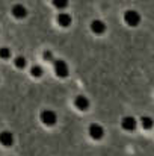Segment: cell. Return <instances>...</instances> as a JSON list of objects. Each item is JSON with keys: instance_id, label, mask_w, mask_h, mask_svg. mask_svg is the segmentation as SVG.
<instances>
[{"instance_id": "cell-1", "label": "cell", "mask_w": 154, "mask_h": 156, "mask_svg": "<svg viewBox=\"0 0 154 156\" xmlns=\"http://www.w3.org/2000/svg\"><path fill=\"white\" fill-rule=\"evenodd\" d=\"M51 65H53V71H54V74L59 77V79H67L68 76H70V67H68V64H67V61H63V59H54L53 62H51Z\"/></svg>"}, {"instance_id": "cell-2", "label": "cell", "mask_w": 154, "mask_h": 156, "mask_svg": "<svg viewBox=\"0 0 154 156\" xmlns=\"http://www.w3.org/2000/svg\"><path fill=\"white\" fill-rule=\"evenodd\" d=\"M39 120L44 126H54L57 123V114L53 111V109H44L41 114H39Z\"/></svg>"}, {"instance_id": "cell-3", "label": "cell", "mask_w": 154, "mask_h": 156, "mask_svg": "<svg viewBox=\"0 0 154 156\" xmlns=\"http://www.w3.org/2000/svg\"><path fill=\"white\" fill-rule=\"evenodd\" d=\"M88 133H89V136H91L92 140L98 141V140H101L103 136H104V129H103L101 124L92 123V124H89V127H88Z\"/></svg>"}, {"instance_id": "cell-4", "label": "cell", "mask_w": 154, "mask_h": 156, "mask_svg": "<svg viewBox=\"0 0 154 156\" xmlns=\"http://www.w3.org/2000/svg\"><path fill=\"white\" fill-rule=\"evenodd\" d=\"M89 106H91V102H89V99H88L86 96L79 94V96H76V97H74V108H76V109H79L80 112L88 111V109H89Z\"/></svg>"}, {"instance_id": "cell-5", "label": "cell", "mask_w": 154, "mask_h": 156, "mask_svg": "<svg viewBox=\"0 0 154 156\" xmlns=\"http://www.w3.org/2000/svg\"><path fill=\"white\" fill-rule=\"evenodd\" d=\"M124 20H125V23H127L128 26L135 27V26H138V24H139L141 17H139V14H138L136 11H127V12H125V15H124Z\"/></svg>"}, {"instance_id": "cell-6", "label": "cell", "mask_w": 154, "mask_h": 156, "mask_svg": "<svg viewBox=\"0 0 154 156\" xmlns=\"http://www.w3.org/2000/svg\"><path fill=\"white\" fill-rule=\"evenodd\" d=\"M121 126H122V129H124V130L132 132V130H135V129H136L138 121H136V118H135V117L127 115V117H124V118L121 120Z\"/></svg>"}, {"instance_id": "cell-7", "label": "cell", "mask_w": 154, "mask_h": 156, "mask_svg": "<svg viewBox=\"0 0 154 156\" xmlns=\"http://www.w3.org/2000/svg\"><path fill=\"white\" fill-rule=\"evenodd\" d=\"M0 144L3 147H11L14 144V135L9 130H2L0 132Z\"/></svg>"}, {"instance_id": "cell-8", "label": "cell", "mask_w": 154, "mask_h": 156, "mask_svg": "<svg viewBox=\"0 0 154 156\" xmlns=\"http://www.w3.org/2000/svg\"><path fill=\"white\" fill-rule=\"evenodd\" d=\"M12 62H14V67H17L18 70H24L26 67H27V58L26 56H23V55H15L14 58H12Z\"/></svg>"}, {"instance_id": "cell-9", "label": "cell", "mask_w": 154, "mask_h": 156, "mask_svg": "<svg viewBox=\"0 0 154 156\" xmlns=\"http://www.w3.org/2000/svg\"><path fill=\"white\" fill-rule=\"evenodd\" d=\"M91 30L95 34V35H103L104 30H106V24L100 21V20H94L92 24H91Z\"/></svg>"}, {"instance_id": "cell-10", "label": "cell", "mask_w": 154, "mask_h": 156, "mask_svg": "<svg viewBox=\"0 0 154 156\" xmlns=\"http://www.w3.org/2000/svg\"><path fill=\"white\" fill-rule=\"evenodd\" d=\"M29 71H30V76H32L33 79H41L43 74H44V68H43L41 65H38V64L32 65Z\"/></svg>"}, {"instance_id": "cell-11", "label": "cell", "mask_w": 154, "mask_h": 156, "mask_svg": "<svg viewBox=\"0 0 154 156\" xmlns=\"http://www.w3.org/2000/svg\"><path fill=\"white\" fill-rule=\"evenodd\" d=\"M141 124H142L144 129L148 130V129H151V127L154 126V120L151 118V117H148V115H144V117L141 118Z\"/></svg>"}, {"instance_id": "cell-12", "label": "cell", "mask_w": 154, "mask_h": 156, "mask_svg": "<svg viewBox=\"0 0 154 156\" xmlns=\"http://www.w3.org/2000/svg\"><path fill=\"white\" fill-rule=\"evenodd\" d=\"M12 12H14V15H15L17 18H23V17L26 15V9H24L21 5H17V6L12 9Z\"/></svg>"}, {"instance_id": "cell-13", "label": "cell", "mask_w": 154, "mask_h": 156, "mask_svg": "<svg viewBox=\"0 0 154 156\" xmlns=\"http://www.w3.org/2000/svg\"><path fill=\"white\" fill-rule=\"evenodd\" d=\"M12 52L9 47H0V59H11Z\"/></svg>"}, {"instance_id": "cell-14", "label": "cell", "mask_w": 154, "mask_h": 156, "mask_svg": "<svg viewBox=\"0 0 154 156\" xmlns=\"http://www.w3.org/2000/svg\"><path fill=\"white\" fill-rule=\"evenodd\" d=\"M59 24L63 26V27H68V26L71 24V18H70V15H65V14L59 15Z\"/></svg>"}, {"instance_id": "cell-15", "label": "cell", "mask_w": 154, "mask_h": 156, "mask_svg": "<svg viewBox=\"0 0 154 156\" xmlns=\"http://www.w3.org/2000/svg\"><path fill=\"white\" fill-rule=\"evenodd\" d=\"M44 59H46L47 62H53V61H54V58H53V53H51L50 50H46V52H44Z\"/></svg>"}, {"instance_id": "cell-16", "label": "cell", "mask_w": 154, "mask_h": 156, "mask_svg": "<svg viewBox=\"0 0 154 156\" xmlns=\"http://www.w3.org/2000/svg\"><path fill=\"white\" fill-rule=\"evenodd\" d=\"M54 5L57 8H65L67 6V0H54Z\"/></svg>"}]
</instances>
